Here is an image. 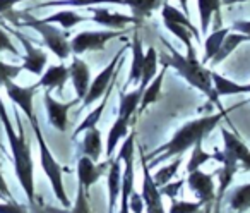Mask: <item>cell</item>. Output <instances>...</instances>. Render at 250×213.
Masks as SVG:
<instances>
[{"label": "cell", "instance_id": "6da1fadb", "mask_svg": "<svg viewBox=\"0 0 250 213\" xmlns=\"http://www.w3.org/2000/svg\"><path fill=\"white\" fill-rule=\"evenodd\" d=\"M0 120L4 124L5 134H7V140H9V146H11V151H12V158H14L16 177H18L22 191L26 192L28 201L31 203V205H35V168H33L31 146H29L28 140H26V131H24V126H22V120H21V117H19V114H16L19 133L14 131L2 98H0Z\"/></svg>", "mask_w": 250, "mask_h": 213}, {"label": "cell", "instance_id": "7a4b0ae2", "mask_svg": "<svg viewBox=\"0 0 250 213\" xmlns=\"http://www.w3.org/2000/svg\"><path fill=\"white\" fill-rule=\"evenodd\" d=\"M165 47H167L168 53H163L161 55V64L167 67H171L175 69L192 88L199 90L201 93H204L212 103L219 109V112H223V107L219 103V96L216 95L214 86H212L211 81V71L206 69L204 64L197 59L195 55V48H187V55L177 52L173 45H170V42L163 40Z\"/></svg>", "mask_w": 250, "mask_h": 213}, {"label": "cell", "instance_id": "3957f363", "mask_svg": "<svg viewBox=\"0 0 250 213\" xmlns=\"http://www.w3.org/2000/svg\"><path fill=\"white\" fill-rule=\"evenodd\" d=\"M226 110L219 114H212L208 117H201V119H194L190 122L184 124L177 133L173 134L168 143H165L163 146H160L158 150L151 151L146 158H151V165H156L163 160H168L171 157H180L182 153H185L187 150H190L197 141H202L226 116Z\"/></svg>", "mask_w": 250, "mask_h": 213}, {"label": "cell", "instance_id": "277c9868", "mask_svg": "<svg viewBox=\"0 0 250 213\" xmlns=\"http://www.w3.org/2000/svg\"><path fill=\"white\" fill-rule=\"evenodd\" d=\"M5 19H9L11 23L18 26H28L33 28L35 31H38L43 38V43L59 57L60 60H65L70 55V42L67 31H60L55 24H50V23L43 21V19H36L33 16H29L28 12H5L2 14Z\"/></svg>", "mask_w": 250, "mask_h": 213}, {"label": "cell", "instance_id": "5b68a950", "mask_svg": "<svg viewBox=\"0 0 250 213\" xmlns=\"http://www.w3.org/2000/svg\"><path fill=\"white\" fill-rule=\"evenodd\" d=\"M29 122H31V127H33V131H35V136H36L38 144H40V162H42L43 172H45L46 177H48V181H50V184H52V189H53V192H55L57 199H59V201L62 203L65 208H69L70 201H69V196H67V192H65V186H63V170H62V167H60V164L55 160L53 153L50 151V148H48V144H46V141H45V136H43L42 127H40V122H38V119H36V116L33 117Z\"/></svg>", "mask_w": 250, "mask_h": 213}, {"label": "cell", "instance_id": "8992f818", "mask_svg": "<svg viewBox=\"0 0 250 213\" xmlns=\"http://www.w3.org/2000/svg\"><path fill=\"white\" fill-rule=\"evenodd\" d=\"M127 48H129V43H125V45L117 52V55L110 60V64H108V66L104 67V69L101 71V72L98 74L93 81H91L89 90H87L86 96L83 98V107L93 105L94 101L100 100V98L103 96L104 91L108 90V86H110L111 81H113V77L117 76L118 71H120V66L124 64V53Z\"/></svg>", "mask_w": 250, "mask_h": 213}, {"label": "cell", "instance_id": "52a82bcc", "mask_svg": "<svg viewBox=\"0 0 250 213\" xmlns=\"http://www.w3.org/2000/svg\"><path fill=\"white\" fill-rule=\"evenodd\" d=\"M134 140H136V133H130L125 136V141L122 144V150L118 153V157L122 158V162L125 164L124 167V175H122V192H120V210L118 213H130L129 208V198L130 192L134 189Z\"/></svg>", "mask_w": 250, "mask_h": 213}, {"label": "cell", "instance_id": "ba28073f", "mask_svg": "<svg viewBox=\"0 0 250 213\" xmlns=\"http://www.w3.org/2000/svg\"><path fill=\"white\" fill-rule=\"evenodd\" d=\"M125 35V29H101V31H81L70 40V52L81 55L86 52L104 50L108 42Z\"/></svg>", "mask_w": 250, "mask_h": 213}, {"label": "cell", "instance_id": "9c48e42d", "mask_svg": "<svg viewBox=\"0 0 250 213\" xmlns=\"http://www.w3.org/2000/svg\"><path fill=\"white\" fill-rule=\"evenodd\" d=\"M141 165H143V199L144 208L147 213H167L163 206V196L160 192V188L153 181V174L149 172V164L146 162V157H141Z\"/></svg>", "mask_w": 250, "mask_h": 213}, {"label": "cell", "instance_id": "30bf717a", "mask_svg": "<svg viewBox=\"0 0 250 213\" xmlns=\"http://www.w3.org/2000/svg\"><path fill=\"white\" fill-rule=\"evenodd\" d=\"M43 101H45L48 122L52 124L57 131L63 133V131L67 129V124H69V110L72 109L76 103H79L81 100L79 98H74V100L67 101V103H62V101L55 100V98L50 95V90H46L45 96H43Z\"/></svg>", "mask_w": 250, "mask_h": 213}, {"label": "cell", "instance_id": "8fae6325", "mask_svg": "<svg viewBox=\"0 0 250 213\" xmlns=\"http://www.w3.org/2000/svg\"><path fill=\"white\" fill-rule=\"evenodd\" d=\"M185 182L188 184V188L192 189L195 196L199 198V201L206 206H211V203L216 199V186L212 181V175L201 172V168L194 172H188Z\"/></svg>", "mask_w": 250, "mask_h": 213}, {"label": "cell", "instance_id": "7c38bea8", "mask_svg": "<svg viewBox=\"0 0 250 213\" xmlns=\"http://www.w3.org/2000/svg\"><path fill=\"white\" fill-rule=\"evenodd\" d=\"M91 12V21H94L96 24L104 26V28L110 29H124L125 26L129 24H139L134 16H125L120 12H111L106 7H98V5H89L86 7Z\"/></svg>", "mask_w": 250, "mask_h": 213}, {"label": "cell", "instance_id": "4fadbf2b", "mask_svg": "<svg viewBox=\"0 0 250 213\" xmlns=\"http://www.w3.org/2000/svg\"><path fill=\"white\" fill-rule=\"evenodd\" d=\"M12 33H14L16 38L22 43V47H24V50H26V55L22 57V69L29 71V72L35 74V76H42L43 71H45L46 62H48V57H46V53L43 52L42 48H36V47H33V43L29 42L24 35H21L19 31L12 29Z\"/></svg>", "mask_w": 250, "mask_h": 213}, {"label": "cell", "instance_id": "5bb4252c", "mask_svg": "<svg viewBox=\"0 0 250 213\" xmlns=\"http://www.w3.org/2000/svg\"><path fill=\"white\" fill-rule=\"evenodd\" d=\"M5 93H7V96L11 98L12 101H14L16 105H18L19 109L24 112V116L28 117L29 120L35 117V109H33V98H35V93L36 90H38V84H33V86H19V84H16L14 81H9V83H5Z\"/></svg>", "mask_w": 250, "mask_h": 213}, {"label": "cell", "instance_id": "9a60e30c", "mask_svg": "<svg viewBox=\"0 0 250 213\" xmlns=\"http://www.w3.org/2000/svg\"><path fill=\"white\" fill-rule=\"evenodd\" d=\"M212 160H218L221 164V168L218 170V175H219V186H218V199L223 198L225 191L228 189V186L231 184L233 177L236 175L238 172V160L233 158L229 153H226L225 150L223 151H214L212 153Z\"/></svg>", "mask_w": 250, "mask_h": 213}, {"label": "cell", "instance_id": "2e32d148", "mask_svg": "<svg viewBox=\"0 0 250 213\" xmlns=\"http://www.w3.org/2000/svg\"><path fill=\"white\" fill-rule=\"evenodd\" d=\"M69 77L72 81V86L76 90V98H79L83 101V98L86 96L87 90L91 84V69L83 59L74 57L72 64L69 67Z\"/></svg>", "mask_w": 250, "mask_h": 213}, {"label": "cell", "instance_id": "e0dca14e", "mask_svg": "<svg viewBox=\"0 0 250 213\" xmlns=\"http://www.w3.org/2000/svg\"><path fill=\"white\" fill-rule=\"evenodd\" d=\"M122 158L117 157L113 162H110V168L106 172V186H108V213H115V205L120 199L122 192Z\"/></svg>", "mask_w": 250, "mask_h": 213}, {"label": "cell", "instance_id": "ac0fdd59", "mask_svg": "<svg viewBox=\"0 0 250 213\" xmlns=\"http://www.w3.org/2000/svg\"><path fill=\"white\" fill-rule=\"evenodd\" d=\"M221 138H223V141H225L226 153H229L233 158H236L238 164H242V167L247 170V168H249V160H250V150L247 148V144L243 143L236 134H233L231 131L225 129V127L221 129Z\"/></svg>", "mask_w": 250, "mask_h": 213}, {"label": "cell", "instance_id": "d6986e66", "mask_svg": "<svg viewBox=\"0 0 250 213\" xmlns=\"http://www.w3.org/2000/svg\"><path fill=\"white\" fill-rule=\"evenodd\" d=\"M101 175H103V167H98L86 155L79 158V162H77V181H79V186L86 189V192L89 191L91 186L100 181Z\"/></svg>", "mask_w": 250, "mask_h": 213}, {"label": "cell", "instance_id": "ffe728a7", "mask_svg": "<svg viewBox=\"0 0 250 213\" xmlns=\"http://www.w3.org/2000/svg\"><path fill=\"white\" fill-rule=\"evenodd\" d=\"M67 79H69V67L59 64V66H50L46 71H43L42 77L36 84L46 88V90H62Z\"/></svg>", "mask_w": 250, "mask_h": 213}, {"label": "cell", "instance_id": "44dd1931", "mask_svg": "<svg viewBox=\"0 0 250 213\" xmlns=\"http://www.w3.org/2000/svg\"><path fill=\"white\" fill-rule=\"evenodd\" d=\"M211 81L218 96H233V95H245L250 93V84H238L221 74L211 71Z\"/></svg>", "mask_w": 250, "mask_h": 213}, {"label": "cell", "instance_id": "7402d4cb", "mask_svg": "<svg viewBox=\"0 0 250 213\" xmlns=\"http://www.w3.org/2000/svg\"><path fill=\"white\" fill-rule=\"evenodd\" d=\"M130 48H132V64H130V72H129V77H127V86H129V84H139L141 76H143V64H144V55H146V52L143 50V42H141L137 31L134 33Z\"/></svg>", "mask_w": 250, "mask_h": 213}, {"label": "cell", "instance_id": "603a6c76", "mask_svg": "<svg viewBox=\"0 0 250 213\" xmlns=\"http://www.w3.org/2000/svg\"><path fill=\"white\" fill-rule=\"evenodd\" d=\"M245 42H250V38L247 35H243V33H238V31H229L228 35L225 36V40H223L221 47H219V50L216 52V55L211 59V64L212 66H218V64H221L223 60H226L229 55H231L233 52H235V48H238L242 43Z\"/></svg>", "mask_w": 250, "mask_h": 213}, {"label": "cell", "instance_id": "cb8c5ba5", "mask_svg": "<svg viewBox=\"0 0 250 213\" xmlns=\"http://www.w3.org/2000/svg\"><path fill=\"white\" fill-rule=\"evenodd\" d=\"M167 71H168L167 66L161 67V71L156 74V76H154V79L146 86V90H144V93H143V98H141L137 114L144 112V110H146L151 103H156V101L160 100L161 88H163V79H165V74H167Z\"/></svg>", "mask_w": 250, "mask_h": 213}, {"label": "cell", "instance_id": "d4e9b609", "mask_svg": "<svg viewBox=\"0 0 250 213\" xmlns=\"http://www.w3.org/2000/svg\"><path fill=\"white\" fill-rule=\"evenodd\" d=\"M101 150H103V143H101V133L98 127H91V129L84 131L83 143H81V153L89 157L93 162L100 160Z\"/></svg>", "mask_w": 250, "mask_h": 213}, {"label": "cell", "instance_id": "484cf974", "mask_svg": "<svg viewBox=\"0 0 250 213\" xmlns=\"http://www.w3.org/2000/svg\"><path fill=\"white\" fill-rule=\"evenodd\" d=\"M129 127H130V119H125V117L118 116L115 119L113 126L108 131V138H106V158H111L117 144L120 143V140H124L127 134H129Z\"/></svg>", "mask_w": 250, "mask_h": 213}, {"label": "cell", "instance_id": "4316f807", "mask_svg": "<svg viewBox=\"0 0 250 213\" xmlns=\"http://www.w3.org/2000/svg\"><path fill=\"white\" fill-rule=\"evenodd\" d=\"M117 77V76H115ZM113 77V79H115ZM113 81H111V84L108 86V90L104 91V95L101 96V103L98 105L96 109L94 110H91L89 114H87V117L83 120V122L77 126V129L74 131V138L76 136H79L81 133H84V131H87V129H91V127H96L98 126V122H100V119H101V116H103V112H104V109H106V103H108V98H110V93H111V90H113Z\"/></svg>", "mask_w": 250, "mask_h": 213}, {"label": "cell", "instance_id": "83f0119b", "mask_svg": "<svg viewBox=\"0 0 250 213\" xmlns=\"http://www.w3.org/2000/svg\"><path fill=\"white\" fill-rule=\"evenodd\" d=\"M144 90L137 86V90L129 91H120V107H118V116L125 117V119H132V116L137 112L141 103V98H143Z\"/></svg>", "mask_w": 250, "mask_h": 213}, {"label": "cell", "instance_id": "f1b7e54d", "mask_svg": "<svg viewBox=\"0 0 250 213\" xmlns=\"http://www.w3.org/2000/svg\"><path fill=\"white\" fill-rule=\"evenodd\" d=\"M165 4V0H124V5L132 11V16L137 21L149 18L156 9H160Z\"/></svg>", "mask_w": 250, "mask_h": 213}, {"label": "cell", "instance_id": "f546056e", "mask_svg": "<svg viewBox=\"0 0 250 213\" xmlns=\"http://www.w3.org/2000/svg\"><path fill=\"white\" fill-rule=\"evenodd\" d=\"M87 16H83V14H77L74 9H62V11L55 12V14L48 16V18H45L43 21L50 23V24H60L63 29H70L74 28V26H77L79 23H84L87 21Z\"/></svg>", "mask_w": 250, "mask_h": 213}, {"label": "cell", "instance_id": "4dcf8cb0", "mask_svg": "<svg viewBox=\"0 0 250 213\" xmlns=\"http://www.w3.org/2000/svg\"><path fill=\"white\" fill-rule=\"evenodd\" d=\"M219 9H221V0H197L199 19H201V33L206 35L211 24L212 16L219 18Z\"/></svg>", "mask_w": 250, "mask_h": 213}, {"label": "cell", "instance_id": "1f68e13d", "mask_svg": "<svg viewBox=\"0 0 250 213\" xmlns=\"http://www.w3.org/2000/svg\"><path fill=\"white\" fill-rule=\"evenodd\" d=\"M158 60H160V55H158L156 48L154 47H149L146 50V55H144V64H143V76H141V83L139 88L146 90V86L154 79V76L158 74Z\"/></svg>", "mask_w": 250, "mask_h": 213}, {"label": "cell", "instance_id": "d6a6232c", "mask_svg": "<svg viewBox=\"0 0 250 213\" xmlns=\"http://www.w3.org/2000/svg\"><path fill=\"white\" fill-rule=\"evenodd\" d=\"M161 16H163V21H171V23H178V24L187 26V28L192 31V35H194V38H197V42L201 40V33H199L197 28L190 23L188 16L184 14L182 11H178V9L173 7V5H170L168 2H165V4L161 5Z\"/></svg>", "mask_w": 250, "mask_h": 213}, {"label": "cell", "instance_id": "836d02e7", "mask_svg": "<svg viewBox=\"0 0 250 213\" xmlns=\"http://www.w3.org/2000/svg\"><path fill=\"white\" fill-rule=\"evenodd\" d=\"M231 31L229 28H219L216 29V31H212L211 35L206 36L204 40V55H202V64H208L211 62V59L216 55V52L219 50V47H221L223 40H225V36L228 35V33Z\"/></svg>", "mask_w": 250, "mask_h": 213}, {"label": "cell", "instance_id": "e575fe53", "mask_svg": "<svg viewBox=\"0 0 250 213\" xmlns=\"http://www.w3.org/2000/svg\"><path fill=\"white\" fill-rule=\"evenodd\" d=\"M100 4H117L124 5V0H52V2H43L38 5V9L45 7H89V5Z\"/></svg>", "mask_w": 250, "mask_h": 213}, {"label": "cell", "instance_id": "d590c367", "mask_svg": "<svg viewBox=\"0 0 250 213\" xmlns=\"http://www.w3.org/2000/svg\"><path fill=\"white\" fill-rule=\"evenodd\" d=\"M229 206L238 213L247 212L250 208V182L233 189L231 196H229Z\"/></svg>", "mask_w": 250, "mask_h": 213}, {"label": "cell", "instance_id": "8d00e7d4", "mask_svg": "<svg viewBox=\"0 0 250 213\" xmlns=\"http://www.w3.org/2000/svg\"><path fill=\"white\" fill-rule=\"evenodd\" d=\"M209 160H212V153H208L202 148V141H197V143L192 146V155L188 158L187 164V172H194L197 168H201L204 164H208Z\"/></svg>", "mask_w": 250, "mask_h": 213}, {"label": "cell", "instance_id": "74e56055", "mask_svg": "<svg viewBox=\"0 0 250 213\" xmlns=\"http://www.w3.org/2000/svg\"><path fill=\"white\" fill-rule=\"evenodd\" d=\"M182 165V158H175L173 162H170L168 165H165V167H161L160 170L156 172V174L153 175V181L156 182L158 188H161V186L168 184V182L171 181V179L177 175L178 168H180Z\"/></svg>", "mask_w": 250, "mask_h": 213}, {"label": "cell", "instance_id": "f35d334b", "mask_svg": "<svg viewBox=\"0 0 250 213\" xmlns=\"http://www.w3.org/2000/svg\"><path fill=\"white\" fill-rule=\"evenodd\" d=\"M165 23V26H167V29L171 33V35H175L178 40H180L182 43H184L187 48H192V31L187 28V26H184V24H178V23H171V21H163Z\"/></svg>", "mask_w": 250, "mask_h": 213}, {"label": "cell", "instance_id": "ab89813d", "mask_svg": "<svg viewBox=\"0 0 250 213\" xmlns=\"http://www.w3.org/2000/svg\"><path fill=\"white\" fill-rule=\"evenodd\" d=\"M21 71L22 66H12V64H5L0 60V86H5V83L14 81L21 74Z\"/></svg>", "mask_w": 250, "mask_h": 213}, {"label": "cell", "instance_id": "60d3db41", "mask_svg": "<svg viewBox=\"0 0 250 213\" xmlns=\"http://www.w3.org/2000/svg\"><path fill=\"white\" fill-rule=\"evenodd\" d=\"M70 213H93L91 205H89V198H87V192L83 186H77V198Z\"/></svg>", "mask_w": 250, "mask_h": 213}, {"label": "cell", "instance_id": "b9f144b4", "mask_svg": "<svg viewBox=\"0 0 250 213\" xmlns=\"http://www.w3.org/2000/svg\"><path fill=\"white\" fill-rule=\"evenodd\" d=\"M201 208V201H173L168 213H197Z\"/></svg>", "mask_w": 250, "mask_h": 213}, {"label": "cell", "instance_id": "7bdbcfd3", "mask_svg": "<svg viewBox=\"0 0 250 213\" xmlns=\"http://www.w3.org/2000/svg\"><path fill=\"white\" fill-rule=\"evenodd\" d=\"M184 184H185L184 179H180V181H175V182L170 181L168 184H165V186H161V188H160L161 196H168V198L175 199L178 192H180V189H182V186H184Z\"/></svg>", "mask_w": 250, "mask_h": 213}, {"label": "cell", "instance_id": "ee69618b", "mask_svg": "<svg viewBox=\"0 0 250 213\" xmlns=\"http://www.w3.org/2000/svg\"><path fill=\"white\" fill-rule=\"evenodd\" d=\"M11 52L14 53L16 57H19V50L16 48V45L12 43V40L9 38V35L4 31V29L0 28V52Z\"/></svg>", "mask_w": 250, "mask_h": 213}, {"label": "cell", "instance_id": "f6af8a7d", "mask_svg": "<svg viewBox=\"0 0 250 213\" xmlns=\"http://www.w3.org/2000/svg\"><path fill=\"white\" fill-rule=\"evenodd\" d=\"M129 208H130V213H143L144 210V199L139 192H136L132 189L130 192V198H129Z\"/></svg>", "mask_w": 250, "mask_h": 213}, {"label": "cell", "instance_id": "bcb514c9", "mask_svg": "<svg viewBox=\"0 0 250 213\" xmlns=\"http://www.w3.org/2000/svg\"><path fill=\"white\" fill-rule=\"evenodd\" d=\"M0 213H26L24 208H21L19 205L12 201H5V203H0Z\"/></svg>", "mask_w": 250, "mask_h": 213}, {"label": "cell", "instance_id": "7dc6e473", "mask_svg": "<svg viewBox=\"0 0 250 213\" xmlns=\"http://www.w3.org/2000/svg\"><path fill=\"white\" fill-rule=\"evenodd\" d=\"M229 29H233V31H238V33H243V35H247L250 38V21H235Z\"/></svg>", "mask_w": 250, "mask_h": 213}, {"label": "cell", "instance_id": "c3c4849f", "mask_svg": "<svg viewBox=\"0 0 250 213\" xmlns=\"http://www.w3.org/2000/svg\"><path fill=\"white\" fill-rule=\"evenodd\" d=\"M19 2H26V0H0V14L12 11V7L16 4H19Z\"/></svg>", "mask_w": 250, "mask_h": 213}, {"label": "cell", "instance_id": "681fc988", "mask_svg": "<svg viewBox=\"0 0 250 213\" xmlns=\"http://www.w3.org/2000/svg\"><path fill=\"white\" fill-rule=\"evenodd\" d=\"M0 192H2V196H4L5 199H11L12 198L11 191H9V188H7V182H5L4 175H2V172H0Z\"/></svg>", "mask_w": 250, "mask_h": 213}, {"label": "cell", "instance_id": "f907efd6", "mask_svg": "<svg viewBox=\"0 0 250 213\" xmlns=\"http://www.w3.org/2000/svg\"><path fill=\"white\" fill-rule=\"evenodd\" d=\"M243 2H250V0H221V5H233V4H243Z\"/></svg>", "mask_w": 250, "mask_h": 213}, {"label": "cell", "instance_id": "816d5d0a", "mask_svg": "<svg viewBox=\"0 0 250 213\" xmlns=\"http://www.w3.org/2000/svg\"><path fill=\"white\" fill-rule=\"evenodd\" d=\"M180 2V5L184 7V14H187L188 16V7H187V0H178Z\"/></svg>", "mask_w": 250, "mask_h": 213}, {"label": "cell", "instance_id": "f5cc1de1", "mask_svg": "<svg viewBox=\"0 0 250 213\" xmlns=\"http://www.w3.org/2000/svg\"><path fill=\"white\" fill-rule=\"evenodd\" d=\"M247 170H250V160H249V168H247Z\"/></svg>", "mask_w": 250, "mask_h": 213}, {"label": "cell", "instance_id": "db71d44e", "mask_svg": "<svg viewBox=\"0 0 250 213\" xmlns=\"http://www.w3.org/2000/svg\"><path fill=\"white\" fill-rule=\"evenodd\" d=\"M0 198H4V196H2V192H0ZM5 199V198H4Z\"/></svg>", "mask_w": 250, "mask_h": 213}]
</instances>
